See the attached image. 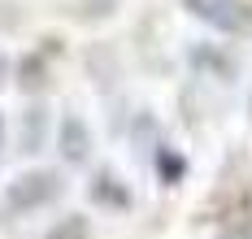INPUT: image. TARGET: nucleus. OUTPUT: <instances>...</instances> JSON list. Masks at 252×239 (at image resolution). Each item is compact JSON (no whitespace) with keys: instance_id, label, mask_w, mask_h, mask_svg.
I'll list each match as a JSON object with an SVG mask.
<instances>
[{"instance_id":"obj_1","label":"nucleus","mask_w":252,"mask_h":239,"mask_svg":"<svg viewBox=\"0 0 252 239\" xmlns=\"http://www.w3.org/2000/svg\"><path fill=\"white\" fill-rule=\"evenodd\" d=\"M61 191H65V183H61L57 170H31V174H22V179L9 183V191H4V209L9 213L44 209V205H52Z\"/></svg>"},{"instance_id":"obj_2","label":"nucleus","mask_w":252,"mask_h":239,"mask_svg":"<svg viewBox=\"0 0 252 239\" xmlns=\"http://www.w3.org/2000/svg\"><path fill=\"white\" fill-rule=\"evenodd\" d=\"M200 22L226 30V35H252V4L248 0H183Z\"/></svg>"},{"instance_id":"obj_3","label":"nucleus","mask_w":252,"mask_h":239,"mask_svg":"<svg viewBox=\"0 0 252 239\" xmlns=\"http://www.w3.org/2000/svg\"><path fill=\"white\" fill-rule=\"evenodd\" d=\"M87 152H92V135H87V126L70 113V118L61 122V157L70 161V165H78V161H87Z\"/></svg>"},{"instance_id":"obj_4","label":"nucleus","mask_w":252,"mask_h":239,"mask_svg":"<svg viewBox=\"0 0 252 239\" xmlns=\"http://www.w3.org/2000/svg\"><path fill=\"white\" fill-rule=\"evenodd\" d=\"M44 135H48V109H26L22 113V152H39L44 148Z\"/></svg>"},{"instance_id":"obj_5","label":"nucleus","mask_w":252,"mask_h":239,"mask_svg":"<svg viewBox=\"0 0 252 239\" xmlns=\"http://www.w3.org/2000/svg\"><path fill=\"white\" fill-rule=\"evenodd\" d=\"M18 83H22V91H44V83H48V61H44V53H31L18 65Z\"/></svg>"},{"instance_id":"obj_6","label":"nucleus","mask_w":252,"mask_h":239,"mask_svg":"<svg viewBox=\"0 0 252 239\" xmlns=\"http://www.w3.org/2000/svg\"><path fill=\"white\" fill-rule=\"evenodd\" d=\"M92 196L100 200V205H118V209H126L130 205V191H126L113 174H96V183H92Z\"/></svg>"},{"instance_id":"obj_7","label":"nucleus","mask_w":252,"mask_h":239,"mask_svg":"<svg viewBox=\"0 0 252 239\" xmlns=\"http://www.w3.org/2000/svg\"><path fill=\"white\" fill-rule=\"evenodd\" d=\"M48 239H92V231H87V217H61V222L48 231Z\"/></svg>"},{"instance_id":"obj_8","label":"nucleus","mask_w":252,"mask_h":239,"mask_svg":"<svg viewBox=\"0 0 252 239\" xmlns=\"http://www.w3.org/2000/svg\"><path fill=\"white\" fill-rule=\"evenodd\" d=\"M113 9H118V0H83V18H96V22L109 18Z\"/></svg>"},{"instance_id":"obj_9","label":"nucleus","mask_w":252,"mask_h":239,"mask_svg":"<svg viewBox=\"0 0 252 239\" xmlns=\"http://www.w3.org/2000/svg\"><path fill=\"white\" fill-rule=\"evenodd\" d=\"M226 239H252V217H244V222H235L226 231Z\"/></svg>"},{"instance_id":"obj_10","label":"nucleus","mask_w":252,"mask_h":239,"mask_svg":"<svg viewBox=\"0 0 252 239\" xmlns=\"http://www.w3.org/2000/svg\"><path fill=\"white\" fill-rule=\"evenodd\" d=\"M4 79H9V61L0 57V87H4Z\"/></svg>"},{"instance_id":"obj_11","label":"nucleus","mask_w":252,"mask_h":239,"mask_svg":"<svg viewBox=\"0 0 252 239\" xmlns=\"http://www.w3.org/2000/svg\"><path fill=\"white\" fill-rule=\"evenodd\" d=\"M0 139H4V126H0Z\"/></svg>"}]
</instances>
